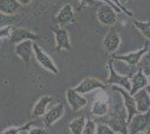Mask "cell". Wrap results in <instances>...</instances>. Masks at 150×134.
<instances>
[{"label": "cell", "mask_w": 150, "mask_h": 134, "mask_svg": "<svg viewBox=\"0 0 150 134\" xmlns=\"http://www.w3.org/2000/svg\"><path fill=\"white\" fill-rule=\"evenodd\" d=\"M150 128V109L144 113H137L128 123V134H139Z\"/></svg>", "instance_id": "1"}, {"label": "cell", "mask_w": 150, "mask_h": 134, "mask_svg": "<svg viewBox=\"0 0 150 134\" xmlns=\"http://www.w3.org/2000/svg\"><path fill=\"white\" fill-rule=\"evenodd\" d=\"M113 91H117L121 93V95L123 96V100H125V111H127V122H129L132 120V117L138 113L137 106H136V101H134V97L133 95L130 94L129 91H127L125 88L121 87V86H117V85H112L111 86Z\"/></svg>", "instance_id": "2"}, {"label": "cell", "mask_w": 150, "mask_h": 134, "mask_svg": "<svg viewBox=\"0 0 150 134\" xmlns=\"http://www.w3.org/2000/svg\"><path fill=\"white\" fill-rule=\"evenodd\" d=\"M117 11L110 5H101L96 10V18L102 25L113 26L117 22Z\"/></svg>", "instance_id": "3"}, {"label": "cell", "mask_w": 150, "mask_h": 134, "mask_svg": "<svg viewBox=\"0 0 150 134\" xmlns=\"http://www.w3.org/2000/svg\"><path fill=\"white\" fill-rule=\"evenodd\" d=\"M33 48H34L35 58H36V60L39 63V65H40L43 68H45V69L52 72L53 74H58V69H57L56 65L54 64V62L52 60V58H50L36 43H34Z\"/></svg>", "instance_id": "4"}, {"label": "cell", "mask_w": 150, "mask_h": 134, "mask_svg": "<svg viewBox=\"0 0 150 134\" xmlns=\"http://www.w3.org/2000/svg\"><path fill=\"white\" fill-rule=\"evenodd\" d=\"M66 100L73 112H79L80 109L88 105V100L82 94L77 93L74 88H69L66 91Z\"/></svg>", "instance_id": "5"}, {"label": "cell", "mask_w": 150, "mask_h": 134, "mask_svg": "<svg viewBox=\"0 0 150 134\" xmlns=\"http://www.w3.org/2000/svg\"><path fill=\"white\" fill-rule=\"evenodd\" d=\"M109 69H110V75L109 78L104 84H111V85H117V86H121L125 88L127 91H131V82H130V77L125 76V75H120L118 74L115 69L113 68L112 64L110 62L109 64Z\"/></svg>", "instance_id": "6"}, {"label": "cell", "mask_w": 150, "mask_h": 134, "mask_svg": "<svg viewBox=\"0 0 150 134\" xmlns=\"http://www.w3.org/2000/svg\"><path fill=\"white\" fill-rule=\"evenodd\" d=\"M10 43L13 45H17L24 40H38V37L36 34L31 32L30 30L26 29V28H13L11 30V34L9 36Z\"/></svg>", "instance_id": "7"}, {"label": "cell", "mask_w": 150, "mask_h": 134, "mask_svg": "<svg viewBox=\"0 0 150 134\" xmlns=\"http://www.w3.org/2000/svg\"><path fill=\"white\" fill-rule=\"evenodd\" d=\"M34 41L33 40H24L15 46V53L23 62L28 63L34 56V48H33Z\"/></svg>", "instance_id": "8"}, {"label": "cell", "mask_w": 150, "mask_h": 134, "mask_svg": "<svg viewBox=\"0 0 150 134\" xmlns=\"http://www.w3.org/2000/svg\"><path fill=\"white\" fill-rule=\"evenodd\" d=\"M105 86V84L102 83L101 81L96 79V78H93V77H88L85 79H83L81 83L79 84L76 87H74V89L80 93L82 95L86 94L88 92H92L93 89L96 88H103Z\"/></svg>", "instance_id": "9"}, {"label": "cell", "mask_w": 150, "mask_h": 134, "mask_svg": "<svg viewBox=\"0 0 150 134\" xmlns=\"http://www.w3.org/2000/svg\"><path fill=\"white\" fill-rule=\"evenodd\" d=\"M134 101H136V106H137L138 113H144L150 109V95L147 88L138 91L136 94H133Z\"/></svg>", "instance_id": "10"}, {"label": "cell", "mask_w": 150, "mask_h": 134, "mask_svg": "<svg viewBox=\"0 0 150 134\" xmlns=\"http://www.w3.org/2000/svg\"><path fill=\"white\" fill-rule=\"evenodd\" d=\"M55 34V40H56V51H69L71 49V41L67 32L63 28H54Z\"/></svg>", "instance_id": "11"}, {"label": "cell", "mask_w": 150, "mask_h": 134, "mask_svg": "<svg viewBox=\"0 0 150 134\" xmlns=\"http://www.w3.org/2000/svg\"><path fill=\"white\" fill-rule=\"evenodd\" d=\"M120 44H121V38H120L119 34L114 29H110L103 39V46L105 51L108 53H114L119 48Z\"/></svg>", "instance_id": "12"}, {"label": "cell", "mask_w": 150, "mask_h": 134, "mask_svg": "<svg viewBox=\"0 0 150 134\" xmlns=\"http://www.w3.org/2000/svg\"><path fill=\"white\" fill-rule=\"evenodd\" d=\"M64 105L63 104H57L53 109H50L48 112L44 114V124L45 126H52L55 122H57L63 115H64Z\"/></svg>", "instance_id": "13"}, {"label": "cell", "mask_w": 150, "mask_h": 134, "mask_svg": "<svg viewBox=\"0 0 150 134\" xmlns=\"http://www.w3.org/2000/svg\"><path fill=\"white\" fill-rule=\"evenodd\" d=\"M149 51L148 49V45L146 44L144 48H141V49H139L138 51H134V53H130V54H127V55H119V56H114V59H117V60H123L125 63H128L129 65H131V66H136V65L139 64V62H140V59L141 57L144 56V54L147 53V51Z\"/></svg>", "instance_id": "14"}, {"label": "cell", "mask_w": 150, "mask_h": 134, "mask_svg": "<svg viewBox=\"0 0 150 134\" xmlns=\"http://www.w3.org/2000/svg\"><path fill=\"white\" fill-rule=\"evenodd\" d=\"M130 82H131V91H130L131 95L136 94L138 91L144 88L148 85V83H149L148 76H146V74L141 69L138 70L137 73L131 77Z\"/></svg>", "instance_id": "15"}, {"label": "cell", "mask_w": 150, "mask_h": 134, "mask_svg": "<svg viewBox=\"0 0 150 134\" xmlns=\"http://www.w3.org/2000/svg\"><path fill=\"white\" fill-rule=\"evenodd\" d=\"M74 18V10H73V7L66 4L64 5L63 8L58 11L56 16V22L58 26H63L67 25L69 22H71Z\"/></svg>", "instance_id": "16"}, {"label": "cell", "mask_w": 150, "mask_h": 134, "mask_svg": "<svg viewBox=\"0 0 150 134\" xmlns=\"http://www.w3.org/2000/svg\"><path fill=\"white\" fill-rule=\"evenodd\" d=\"M108 125L112 130H114L115 132L128 134V122H127V120H125V117L122 115L114 116L113 119H111L108 122Z\"/></svg>", "instance_id": "17"}, {"label": "cell", "mask_w": 150, "mask_h": 134, "mask_svg": "<svg viewBox=\"0 0 150 134\" xmlns=\"http://www.w3.org/2000/svg\"><path fill=\"white\" fill-rule=\"evenodd\" d=\"M53 101V97L48 95H45L43 97H40L37 101L35 107L33 109V116L35 117H39V116H43L46 113V107L50 102Z\"/></svg>", "instance_id": "18"}, {"label": "cell", "mask_w": 150, "mask_h": 134, "mask_svg": "<svg viewBox=\"0 0 150 134\" xmlns=\"http://www.w3.org/2000/svg\"><path fill=\"white\" fill-rule=\"evenodd\" d=\"M17 0H0V13L6 15H15L20 8Z\"/></svg>", "instance_id": "19"}, {"label": "cell", "mask_w": 150, "mask_h": 134, "mask_svg": "<svg viewBox=\"0 0 150 134\" xmlns=\"http://www.w3.org/2000/svg\"><path fill=\"white\" fill-rule=\"evenodd\" d=\"M85 119L84 117H77V119H74L73 121L69 123V131L72 134H82L83 130H84V126H85Z\"/></svg>", "instance_id": "20"}, {"label": "cell", "mask_w": 150, "mask_h": 134, "mask_svg": "<svg viewBox=\"0 0 150 134\" xmlns=\"http://www.w3.org/2000/svg\"><path fill=\"white\" fill-rule=\"evenodd\" d=\"M139 69H141L146 74V76H150V51H148L139 62Z\"/></svg>", "instance_id": "21"}, {"label": "cell", "mask_w": 150, "mask_h": 134, "mask_svg": "<svg viewBox=\"0 0 150 134\" xmlns=\"http://www.w3.org/2000/svg\"><path fill=\"white\" fill-rule=\"evenodd\" d=\"M108 109H109V106L106 103L96 101L92 106V114L95 116H103L108 113Z\"/></svg>", "instance_id": "22"}, {"label": "cell", "mask_w": 150, "mask_h": 134, "mask_svg": "<svg viewBox=\"0 0 150 134\" xmlns=\"http://www.w3.org/2000/svg\"><path fill=\"white\" fill-rule=\"evenodd\" d=\"M133 25L139 29V32L144 35L147 39L150 40V20L149 21H138L133 20Z\"/></svg>", "instance_id": "23"}, {"label": "cell", "mask_w": 150, "mask_h": 134, "mask_svg": "<svg viewBox=\"0 0 150 134\" xmlns=\"http://www.w3.org/2000/svg\"><path fill=\"white\" fill-rule=\"evenodd\" d=\"M15 17L13 15H6V13H0V28L6 27V26L13 25L15 21Z\"/></svg>", "instance_id": "24"}, {"label": "cell", "mask_w": 150, "mask_h": 134, "mask_svg": "<svg viewBox=\"0 0 150 134\" xmlns=\"http://www.w3.org/2000/svg\"><path fill=\"white\" fill-rule=\"evenodd\" d=\"M95 134H115V131L112 130L108 124H98Z\"/></svg>", "instance_id": "25"}, {"label": "cell", "mask_w": 150, "mask_h": 134, "mask_svg": "<svg viewBox=\"0 0 150 134\" xmlns=\"http://www.w3.org/2000/svg\"><path fill=\"white\" fill-rule=\"evenodd\" d=\"M96 132V124L92 120H88L82 134H95Z\"/></svg>", "instance_id": "26"}, {"label": "cell", "mask_w": 150, "mask_h": 134, "mask_svg": "<svg viewBox=\"0 0 150 134\" xmlns=\"http://www.w3.org/2000/svg\"><path fill=\"white\" fill-rule=\"evenodd\" d=\"M11 30H13V26L11 25L0 28V38L9 37V36H10V34H11Z\"/></svg>", "instance_id": "27"}, {"label": "cell", "mask_w": 150, "mask_h": 134, "mask_svg": "<svg viewBox=\"0 0 150 134\" xmlns=\"http://www.w3.org/2000/svg\"><path fill=\"white\" fill-rule=\"evenodd\" d=\"M110 1H112L113 4H114V5H115V6H118L120 8V9H121V10H122V11H125V13H128V15H129V16H131V13H129V11H128V10H127V9H125V6H123V5H121V2H120V0H110Z\"/></svg>", "instance_id": "28"}, {"label": "cell", "mask_w": 150, "mask_h": 134, "mask_svg": "<svg viewBox=\"0 0 150 134\" xmlns=\"http://www.w3.org/2000/svg\"><path fill=\"white\" fill-rule=\"evenodd\" d=\"M101 1H103V2H105L106 5H110V6H111V7H113V8L115 9V11H117V13H121V11H122V10L120 9L119 7H118V6H115V5L113 4L112 1H110V0H101Z\"/></svg>", "instance_id": "29"}, {"label": "cell", "mask_w": 150, "mask_h": 134, "mask_svg": "<svg viewBox=\"0 0 150 134\" xmlns=\"http://www.w3.org/2000/svg\"><path fill=\"white\" fill-rule=\"evenodd\" d=\"M29 134H46V132L42 128H34L29 132Z\"/></svg>", "instance_id": "30"}, {"label": "cell", "mask_w": 150, "mask_h": 134, "mask_svg": "<svg viewBox=\"0 0 150 134\" xmlns=\"http://www.w3.org/2000/svg\"><path fill=\"white\" fill-rule=\"evenodd\" d=\"M19 4L21 5V6H27V5H29L33 0H17Z\"/></svg>", "instance_id": "31"}, {"label": "cell", "mask_w": 150, "mask_h": 134, "mask_svg": "<svg viewBox=\"0 0 150 134\" xmlns=\"http://www.w3.org/2000/svg\"><path fill=\"white\" fill-rule=\"evenodd\" d=\"M81 1L86 6H92L94 4V0H81Z\"/></svg>", "instance_id": "32"}, {"label": "cell", "mask_w": 150, "mask_h": 134, "mask_svg": "<svg viewBox=\"0 0 150 134\" xmlns=\"http://www.w3.org/2000/svg\"><path fill=\"white\" fill-rule=\"evenodd\" d=\"M144 134H150V128H148L146 131H144Z\"/></svg>", "instance_id": "33"}, {"label": "cell", "mask_w": 150, "mask_h": 134, "mask_svg": "<svg viewBox=\"0 0 150 134\" xmlns=\"http://www.w3.org/2000/svg\"><path fill=\"white\" fill-rule=\"evenodd\" d=\"M128 0H120V2H121V5H123V4H125Z\"/></svg>", "instance_id": "34"}, {"label": "cell", "mask_w": 150, "mask_h": 134, "mask_svg": "<svg viewBox=\"0 0 150 134\" xmlns=\"http://www.w3.org/2000/svg\"><path fill=\"white\" fill-rule=\"evenodd\" d=\"M115 134H123V133H120V132H118V133H115Z\"/></svg>", "instance_id": "35"}]
</instances>
